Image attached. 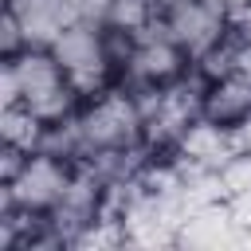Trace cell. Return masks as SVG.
Returning <instances> with one entry per match:
<instances>
[{"mask_svg":"<svg viewBox=\"0 0 251 251\" xmlns=\"http://www.w3.org/2000/svg\"><path fill=\"white\" fill-rule=\"evenodd\" d=\"M78 126H82V145H86L82 157H90L98 149H126V145L141 141V110L126 86H110L102 98L82 102Z\"/></svg>","mask_w":251,"mask_h":251,"instance_id":"6da1fadb","label":"cell"},{"mask_svg":"<svg viewBox=\"0 0 251 251\" xmlns=\"http://www.w3.org/2000/svg\"><path fill=\"white\" fill-rule=\"evenodd\" d=\"M71 176H75V161H59V157H47V153H31V161L24 165V173L4 184L8 196L20 204V208H31V212H51L67 188H71Z\"/></svg>","mask_w":251,"mask_h":251,"instance_id":"7a4b0ae2","label":"cell"},{"mask_svg":"<svg viewBox=\"0 0 251 251\" xmlns=\"http://www.w3.org/2000/svg\"><path fill=\"white\" fill-rule=\"evenodd\" d=\"M192 67L188 51L173 39H153V43H137L133 59L118 71V86L137 90V86H169L176 82L184 71Z\"/></svg>","mask_w":251,"mask_h":251,"instance_id":"3957f363","label":"cell"},{"mask_svg":"<svg viewBox=\"0 0 251 251\" xmlns=\"http://www.w3.org/2000/svg\"><path fill=\"white\" fill-rule=\"evenodd\" d=\"M239 243V227L231 220V204H200L188 208L180 231H176V247L184 251H220V247H235Z\"/></svg>","mask_w":251,"mask_h":251,"instance_id":"277c9868","label":"cell"},{"mask_svg":"<svg viewBox=\"0 0 251 251\" xmlns=\"http://www.w3.org/2000/svg\"><path fill=\"white\" fill-rule=\"evenodd\" d=\"M180 161L188 165H200V169H220L231 153H235V141H231V126L200 114L196 122H188L176 137V149H173Z\"/></svg>","mask_w":251,"mask_h":251,"instance_id":"5b68a950","label":"cell"},{"mask_svg":"<svg viewBox=\"0 0 251 251\" xmlns=\"http://www.w3.org/2000/svg\"><path fill=\"white\" fill-rule=\"evenodd\" d=\"M165 24H169L173 43H180V47L188 51V59L204 55L212 43H220V39L231 31V27H227V20L212 16L200 0H180V4L165 16Z\"/></svg>","mask_w":251,"mask_h":251,"instance_id":"8992f818","label":"cell"},{"mask_svg":"<svg viewBox=\"0 0 251 251\" xmlns=\"http://www.w3.org/2000/svg\"><path fill=\"white\" fill-rule=\"evenodd\" d=\"M4 8H12L27 31V47H51L55 35L78 20V4L75 0H4Z\"/></svg>","mask_w":251,"mask_h":251,"instance_id":"52a82bcc","label":"cell"},{"mask_svg":"<svg viewBox=\"0 0 251 251\" xmlns=\"http://www.w3.org/2000/svg\"><path fill=\"white\" fill-rule=\"evenodd\" d=\"M51 55L63 63V71H75V67H86L94 59H106V51H102V20H90V16L71 20L55 35Z\"/></svg>","mask_w":251,"mask_h":251,"instance_id":"ba28073f","label":"cell"},{"mask_svg":"<svg viewBox=\"0 0 251 251\" xmlns=\"http://www.w3.org/2000/svg\"><path fill=\"white\" fill-rule=\"evenodd\" d=\"M12 67L20 75L24 102H31V98H39V94H47V90H55V86L67 82V71L51 55V47H24L20 55H12Z\"/></svg>","mask_w":251,"mask_h":251,"instance_id":"9c48e42d","label":"cell"},{"mask_svg":"<svg viewBox=\"0 0 251 251\" xmlns=\"http://www.w3.org/2000/svg\"><path fill=\"white\" fill-rule=\"evenodd\" d=\"M204 114L216 118V122H224V126L243 122L251 114V82L239 78V75H227V78L212 82L208 94H204Z\"/></svg>","mask_w":251,"mask_h":251,"instance_id":"30bf717a","label":"cell"},{"mask_svg":"<svg viewBox=\"0 0 251 251\" xmlns=\"http://www.w3.org/2000/svg\"><path fill=\"white\" fill-rule=\"evenodd\" d=\"M43 129H47V122H43L27 102L0 106V141H4V145H20V149L35 153L39 141H43Z\"/></svg>","mask_w":251,"mask_h":251,"instance_id":"8fae6325","label":"cell"},{"mask_svg":"<svg viewBox=\"0 0 251 251\" xmlns=\"http://www.w3.org/2000/svg\"><path fill=\"white\" fill-rule=\"evenodd\" d=\"M35 153H47V157H59V161H82L86 145H82L78 114H71V118H63V122H47L43 141H39Z\"/></svg>","mask_w":251,"mask_h":251,"instance_id":"7c38bea8","label":"cell"},{"mask_svg":"<svg viewBox=\"0 0 251 251\" xmlns=\"http://www.w3.org/2000/svg\"><path fill=\"white\" fill-rule=\"evenodd\" d=\"M67 82L75 86V94H78L82 102H94V98H102L110 86H118V67H114L110 59H94V63H86V67L67 71Z\"/></svg>","mask_w":251,"mask_h":251,"instance_id":"4fadbf2b","label":"cell"},{"mask_svg":"<svg viewBox=\"0 0 251 251\" xmlns=\"http://www.w3.org/2000/svg\"><path fill=\"white\" fill-rule=\"evenodd\" d=\"M235 51H239V39L227 31L220 43H212L204 55H196V59H192V67H196V71H200V78L212 86V82H220V78L235 75Z\"/></svg>","mask_w":251,"mask_h":251,"instance_id":"5bb4252c","label":"cell"},{"mask_svg":"<svg viewBox=\"0 0 251 251\" xmlns=\"http://www.w3.org/2000/svg\"><path fill=\"white\" fill-rule=\"evenodd\" d=\"M220 176H224L227 200L239 196V192H251V153H231V157L220 165Z\"/></svg>","mask_w":251,"mask_h":251,"instance_id":"9a60e30c","label":"cell"},{"mask_svg":"<svg viewBox=\"0 0 251 251\" xmlns=\"http://www.w3.org/2000/svg\"><path fill=\"white\" fill-rule=\"evenodd\" d=\"M24 47H27V31H24L20 16H16L12 8H4V16H0V59L20 55Z\"/></svg>","mask_w":251,"mask_h":251,"instance_id":"2e32d148","label":"cell"},{"mask_svg":"<svg viewBox=\"0 0 251 251\" xmlns=\"http://www.w3.org/2000/svg\"><path fill=\"white\" fill-rule=\"evenodd\" d=\"M27 161H31L27 149H20V145H4V141H0V184H12V180L24 173Z\"/></svg>","mask_w":251,"mask_h":251,"instance_id":"e0dca14e","label":"cell"},{"mask_svg":"<svg viewBox=\"0 0 251 251\" xmlns=\"http://www.w3.org/2000/svg\"><path fill=\"white\" fill-rule=\"evenodd\" d=\"M16 102H24L20 75H16L12 59H0V106H16Z\"/></svg>","mask_w":251,"mask_h":251,"instance_id":"ac0fdd59","label":"cell"},{"mask_svg":"<svg viewBox=\"0 0 251 251\" xmlns=\"http://www.w3.org/2000/svg\"><path fill=\"white\" fill-rule=\"evenodd\" d=\"M227 27H231V35H235L239 43H251V8H243L239 16H231Z\"/></svg>","mask_w":251,"mask_h":251,"instance_id":"d6986e66","label":"cell"},{"mask_svg":"<svg viewBox=\"0 0 251 251\" xmlns=\"http://www.w3.org/2000/svg\"><path fill=\"white\" fill-rule=\"evenodd\" d=\"M231 141H235V153H251V114L231 126Z\"/></svg>","mask_w":251,"mask_h":251,"instance_id":"ffe728a7","label":"cell"},{"mask_svg":"<svg viewBox=\"0 0 251 251\" xmlns=\"http://www.w3.org/2000/svg\"><path fill=\"white\" fill-rule=\"evenodd\" d=\"M235 75L251 82V43H239V51H235Z\"/></svg>","mask_w":251,"mask_h":251,"instance_id":"44dd1931","label":"cell"},{"mask_svg":"<svg viewBox=\"0 0 251 251\" xmlns=\"http://www.w3.org/2000/svg\"><path fill=\"white\" fill-rule=\"evenodd\" d=\"M212 16H220V20H231V8H227V0H200Z\"/></svg>","mask_w":251,"mask_h":251,"instance_id":"7402d4cb","label":"cell"},{"mask_svg":"<svg viewBox=\"0 0 251 251\" xmlns=\"http://www.w3.org/2000/svg\"><path fill=\"white\" fill-rule=\"evenodd\" d=\"M227 8H231V16H239L243 8H251V0H227Z\"/></svg>","mask_w":251,"mask_h":251,"instance_id":"603a6c76","label":"cell"}]
</instances>
